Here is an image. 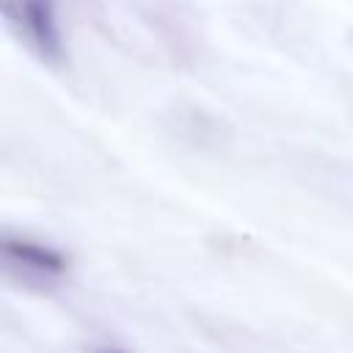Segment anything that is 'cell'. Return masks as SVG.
Segmentation results:
<instances>
[{"label": "cell", "instance_id": "1", "mask_svg": "<svg viewBox=\"0 0 353 353\" xmlns=\"http://www.w3.org/2000/svg\"><path fill=\"white\" fill-rule=\"evenodd\" d=\"M0 254L6 268L19 276L25 284L50 290L69 273V256L47 243L30 240V237H14L6 234L0 243Z\"/></svg>", "mask_w": 353, "mask_h": 353}, {"label": "cell", "instance_id": "2", "mask_svg": "<svg viewBox=\"0 0 353 353\" xmlns=\"http://www.w3.org/2000/svg\"><path fill=\"white\" fill-rule=\"evenodd\" d=\"M6 17L17 19L33 50L47 61H61L63 39L58 28L55 0H3Z\"/></svg>", "mask_w": 353, "mask_h": 353}, {"label": "cell", "instance_id": "3", "mask_svg": "<svg viewBox=\"0 0 353 353\" xmlns=\"http://www.w3.org/2000/svg\"><path fill=\"white\" fill-rule=\"evenodd\" d=\"M91 353H130L124 347H116V345H102V347H94Z\"/></svg>", "mask_w": 353, "mask_h": 353}]
</instances>
